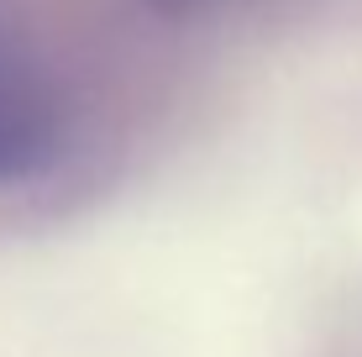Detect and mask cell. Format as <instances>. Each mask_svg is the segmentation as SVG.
Masks as SVG:
<instances>
[{
  "instance_id": "obj_1",
  "label": "cell",
  "mask_w": 362,
  "mask_h": 357,
  "mask_svg": "<svg viewBox=\"0 0 362 357\" xmlns=\"http://www.w3.org/2000/svg\"><path fill=\"white\" fill-rule=\"evenodd\" d=\"M58 142H64L58 95L16 47L0 42V184L42 174Z\"/></svg>"
},
{
  "instance_id": "obj_2",
  "label": "cell",
  "mask_w": 362,
  "mask_h": 357,
  "mask_svg": "<svg viewBox=\"0 0 362 357\" xmlns=\"http://www.w3.org/2000/svg\"><path fill=\"white\" fill-rule=\"evenodd\" d=\"M153 6H158V11H168V16H184V11H194L199 0H153Z\"/></svg>"
}]
</instances>
